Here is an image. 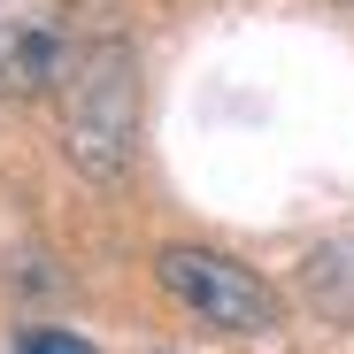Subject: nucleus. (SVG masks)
I'll return each instance as SVG.
<instances>
[{"instance_id": "2", "label": "nucleus", "mask_w": 354, "mask_h": 354, "mask_svg": "<svg viewBox=\"0 0 354 354\" xmlns=\"http://www.w3.org/2000/svg\"><path fill=\"white\" fill-rule=\"evenodd\" d=\"M154 285L169 292L177 308L208 331H231V339H254V331H277V292L216 247H154Z\"/></svg>"}, {"instance_id": "1", "label": "nucleus", "mask_w": 354, "mask_h": 354, "mask_svg": "<svg viewBox=\"0 0 354 354\" xmlns=\"http://www.w3.org/2000/svg\"><path fill=\"white\" fill-rule=\"evenodd\" d=\"M62 100V154L93 185H124L139 162V46L131 39H85Z\"/></svg>"}, {"instance_id": "3", "label": "nucleus", "mask_w": 354, "mask_h": 354, "mask_svg": "<svg viewBox=\"0 0 354 354\" xmlns=\"http://www.w3.org/2000/svg\"><path fill=\"white\" fill-rule=\"evenodd\" d=\"M77 46L62 16L39 8H0V100H54L77 70Z\"/></svg>"}, {"instance_id": "4", "label": "nucleus", "mask_w": 354, "mask_h": 354, "mask_svg": "<svg viewBox=\"0 0 354 354\" xmlns=\"http://www.w3.org/2000/svg\"><path fill=\"white\" fill-rule=\"evenodd\" d=\"M16 354H93L77 331H54V324H31V331H16Z\"/></svg>"}]
</instances>
